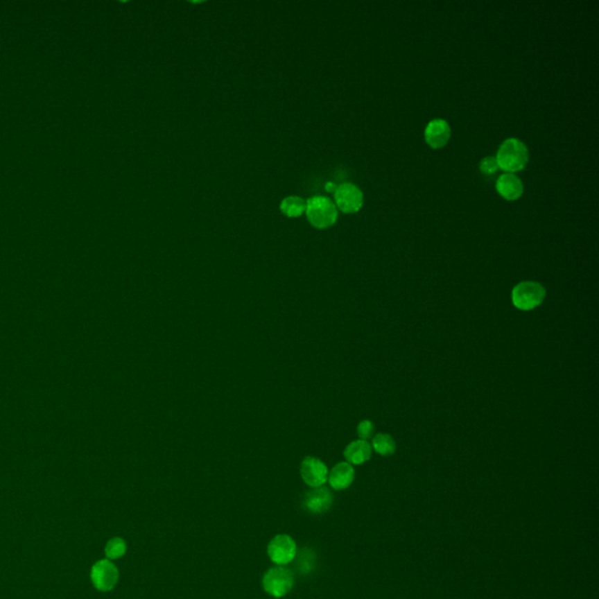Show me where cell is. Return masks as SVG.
Here are the masks:
<instances>
[{"instance_id":"obj_1","label":"cell","mask_w":599,"mask_h":599,"mask_svg":"<svg viewBox=\"0 0 599 599\" xmlns=\"http://www.w3.org/2000/svg\"><path fill=\"white\" fill-rule=\"evenodd\" d=\"M495 159L498 168L505 173H517L528 164V148L519 139H505L498 148Z\"/></svg>"},{"instance_id":"obj_2","label":"cell","mask_w":599,"mask_h":599,"mask_svg":"<svg viewBox=\"0 0 599 599\" xmlns=\"http://www.w3.org/2000/svg\"><path fill=\"white\" fill-rule=\"evenodd\" d=\"M306 214L308 220L316 229L331 227L337 221V207L329 198L316 196L306 202Z\"/></svg>"},{"instance_id":"obj_3","label":"cell","mask_w":599,"mask_h":599,"mask_svg":"<svg viewBox=\"0 0 599 599\" xmlns=\"http://www.w3.org/2000/svg\"><path fill=\"white\" fill-rule=\"evenodd\" d=\"M547 290L536 281H522L512 290V302L520 311H532L543 304Z\"/></svg>"},{"instance_id":"obj_4","label":"cell","mask_w":599,"mask_h":599,"mask_svg":"<svg viewBox=\"0 0 599 599\" xmlns=\"http://www.w3.org/2000/svg\"><path fill=\"white\" fill-rule=\"evenodd\" d=\"M294 587V573L285 566H275L268 570L262 578V588L275 598L288 595Z\"/></svg>"},{"instance_id":"obj_5","label":"cell","mask_w":599,"mask_h":599,"mask_svg":"<svg viewBox=\"0 0 599 599\" xmlns=\"http://www.w3.org/2000/svg\"><path fill=\"white\" fill-rule=\"evenodd\" d=\"M335 202L345 214H356L362 209L364 202L363 192L355 184L343 183L335 190Z\"/></svg>"},{"instance_id":"obj_6","label":"cell","mask_w":599,"mask_h":599,"mask_svg":"<svg viewBox=\"0 0 599 599\" xmlns=\"http://www.w3.org/2000/svg\"><path fill=\"white\" fill-rule=\"evenodd\" d=\"M119 569L109 559L96 562L90 571V580L98 591L108 592L115 588L119 582Z\"/></svg>"},{"instance_id":"obj_7","label":"cell","mask_w":599,"mask_h":599,"mask_svg":"<svg viewBox=\"0 0 599 599\" xmlns=\"http://www.w3.org/2000/svg\"><path fill=\"white\" fill-rule=\"evenodd\" d=\"M296 553L297 548L295 541L286 534L275 536L267 548V554L270 556V561L274 562L277 566L289 564L296 557Z\"/></svg>"},{"instance_id":"obj_8","label":"cell","mask_w":599,"mask_h":599,"mask_svg":"<svg viewBox=\"0 0 599 599\" xmlns=\"http://www.w3.org/2000/svg\"><path fill=\"white\" fill-rule=\"evenodd\" d=\"M300 472L304 483L311 488L322 487L328 481V476H329L327 465L315 457L304 458Z\"/></svg>"},{"instance_id":"obj_9","label":"cell","mask_w":599,"mask_h":599,"mask_svg":"<svg viewBox=\"0 0 599 599\" xmlns=\"http://www.w3.org/2000/svg\"><path fill=\"white\" fill-rule=\"evenodd\" d=\"M333 496L326 487H318L304 495V507L311 514H323L330 510Z\"/></svg>"},{"instance_id":"obj_10","label":"cell","mask_w":599,"mask_h":599,"mask_svg":"<svg viewBox=\"0 0 599 599\" xmlns=\"http://www.w3.org/2000/svg\"><path fill=\"white\" fill-rule=\"evenodd\" d=\"M424 135L425 141L432 149H440L444 148L451 139V127L445 120L435 119L428 122Z\"/></svg>"},{"instance_id":"obj_11","label":"cell","mask_w":599,"mask_h":599,"mask_svg":"<svg viewBox=\"0 0 599 599\" xmlns=\"http://www.w3.org/2000/svg\"><path fill=\"white\" fill-rule=\"evenodd\" d=\"M496 191L505 200H517L523 195V183L515 173H503L496 180Z\"/></svg>"},{"instance_id":"obj_12","label":"cell","mask_w":599,"mask_h":599,"mask_svg":"<svg viewBox=\"0 0 599 599\" xmlns=\"http://www.w3.org/2000/svg\"><path fill=\"white\" fill-rule=\"evenodd\" d=\"M354 480H355V469L349 462H340L335 465L328 476L330 487L336 491L347 489L348 487L351 486Z\"/></svg>"},{"instance_id":"obj_13","label":"cell","mask_w":599,"mask_h":599,"mask_svg":"<svg viewBox=\"0 0 599 599\" xmlns=\"http://www.w3.org/2000/svg\"><path fill=\"white\" fill-rule=\"evenodd\" d=\"M372 447L367 440H355L350 442L345 449V458L350 465H362L370 460Z\"/></svg>"},{"instance_id":"obj_14","label":"cell","mask_w":599,"mask_h":599,"mask_svg":"<svg viewBox=\"0 0 599 599\" xmlns=\"http://www.w3.org/2000/svg\"><path fill=\"white\" fill-rule=\"evenodd\" d=\"M371 447L379 455L389 457V455H392L396 452V447L397 446H396V442H394V439L391 435H388V433H379V435H374V438H372Z\"/></svg>"},{"instance_id":"obj_15","label":"cell","mask_w":599,"mask_h":599,"mask_svg":"<svg viewBox=\"0 0 599 599\" xmlns=\"http://www.w3.org/2000/svg\"><path fill=\"white\" fill-rule=\"evenodd\" d=\"M280 209L287 217H300L306 212V202L300 197L292 196L282 200Z\"/></svg>"},{"instance_id":"obj_16","label":"cell","mask_w":599,"mask_h":599,"mask_svg":"<svg viewBox=\"0 0 599 599\" xmlns=\"http://www.w3.org/2000/svg\"><path fill=\"white\" fill-rule=\"evenodd\" d=\"M105 553V556H107L109 559H117V558H121L122 556H124L125 553H127V543H125V541H124L123 539H121V537H114V539H110V541L107 543Z\"/></svg>"},{"instance_id":"obj_17","label":"cell","mask_w":599,"mask_h":599,"mask_svg":"<svg viewBox=\"0 0 599 599\" xmlns=\"http://www.w3.org/2000/svg\"><path fill=\"white\" fill-rule=\"evenodd\" d=\"M479 166L480 171H481L485 176H493V175H494V173L498 170L496 159H495V157H492V156L483 158V161L480 162Z\"/></svg>"},{"instance_id":"obj_18","label":"cell","mask_w":599,"mask_h":599,"mask_svg":"<svg viewBox=\"0 0 599 599\" xmlns=\"http://www.w3.org/2000/svg\"><path fill=\"white\" fill-rule=\"evenodd\" d=\"M374 433V425L371 420H363L357 426V435L362 440H369Z\"/></svg>"},{"instance_id":"obj_19","label":"cell","mask_w":599,"mask_h":599,"mask_svg":"<svg viewBox=\"0 0 599 599\" xmlns=\"http://www.w3.org/2000/svg\"><path fill=\"white\" fill-rule=\"evenodd\" d=\"M336 187L337 186L336 185H335V184H327V190H328V191H335V190H336Z\"/></svg>"}]
</instances>
